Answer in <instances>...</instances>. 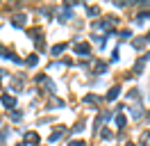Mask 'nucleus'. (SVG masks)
I'll return each mask as SVG.
<instances>
[]
</instances>
